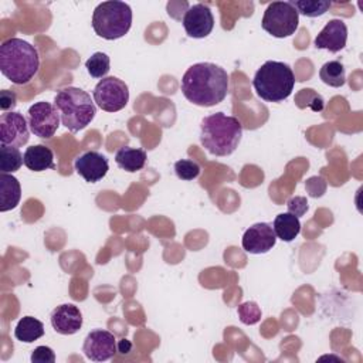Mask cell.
<instances>
[{
	"label": "cell",
	"instance_id": "1",
	"mask_svg": "<svg viewBox=\"0 0 363 363\" xmlns=\"http://www.w3.org/2000/svg\"><path fill=\"white\" fill-rule=\"evenodd\" d=\"M180 89L184 98L197 106H214L228 92V74L213 62H197L182 77Z\"/></svg>",
	"mask_w": 363,
	"mask_h": 363
},
{
	"label": "cell",
	"instance_id": "2",
	"mask_svg": "<svg viewBox=\"0 0 363 363\" xmlns=\"http://www.w3.org/2000/svg\"><path fill=\"white\" fill-rule=\"evenodd\" d=\"M242 136V125L235 116L216 112L203 118L200 123V142L214 156H228Z\"/></svg>",
	"mask_w": 363,
	"mask_h": 363
},
{
	"label": "cell",
	"instance_id": "3",
	"mask_svg": "<svg viewBox=\"0 0 363 363\" xmlns=\"http://www.w3.org/2000/svg\"><path fill=\"white\" fill-rule=\"evenodd\" d=\"M40 68V55L34 45L21 38H9L0 45L1 74L16 85L33 79Z\"/></svg>",
	"mask_w": 363,
	"mask_h": 363
},
{
	"label": "cell",
	"instance_id": "4",
	"mask_svg": "<svg viewBox=\"0 0 363 363\" xmlns=\"http://www.w3.org/2000/svg\"><path fill=\"white\" fill-rule=\"evenodd\" d=\"M54 105L60 112L61 123L72 133L86 128L96 113V106L91 95L77 86H67L58 91Z\"/></svg>",
	"mask_w": 363,
	"mask_h": 363
},
{
	"label": "cell",
	"instance_id": "5",
	"mask_svg": "<svg viewBox=\"0 0 363 363\" xmlns=\"http://www.w3.org/2000/svg\"><path fill=\"white\" fill-rule=\"evenodd\" d=\"M252 86L261 99L267 102H281L292 94L295 75L288 64L267 61L257 69Z\"/></svg>",
	"mask_w": 363,
	"mask_h": 363
},
{
	"label": "cell",
	"instance_id": "6",
	"mask_svg": "<svg viewBox=\"0 0 363 363\" xmlns=\"http://www.w3.org/2000/svg\"><path fill=\"white\" fill-rule=\"evenodd\" d=\"M132 26V9L129 4L111 0L99 3L92 14V28L98 37L118 40L128 34Z\"/></svg>",
	"mask_w": 363,
	"mask_h": 363
},
{
	"label": "cell",
	"instance_id": "7",
	"mask_svg": "<svg viewBox=\"0 0 363 363\" xmlns=\"http://www.w3.org/2000/svg\"><path fill=\"white\" fill-rule=\"evenodd\" d=\"M299 24V14L289 1H272L264 11L261 26L277 38L292 35Z\"/></svg>",
	"mask_w": 363,
	"mask_h": 363
},
{
	"label": "cell",
	"instance_id": "8",
	"mask_svg": "<svg viewBox=\"0 0 363 363\" xmlns=\"http://www.w3.org/2000/svg\"><path fill=\"white\" fill-rule=\"evenodd\" d=\"M129 101L128 85L116 77L102 78L94 88V102L105 112H118Z\"/></svg>",
	"mask_w": 363,
	"mask_h": 363
},
{
	"label": "cell",
	"instance_id": "9",
	"mask_svg": "<svg viewBox=\"0 0 363 363\" xmlns=\"http://www.w3.org/2000/svg\"><path fill=\"white\" fill-rule=\"evenodd\" d=\"M27 121L31 133H34V136L48 139L57 132L61 123V116L55 105L47 101H40L28 108Z\"/></svg>",
	"mask_w": 363,
	"mask_h": 363
},
{
	"label": "cell",
	"instance_id": "10",
	"mask_svg": "<svg viewBox=\"0 0 363 363\" xmlns=\"http://www.w3.org/2000/svg\"><path fill=\"white\" fill-rule=\"evenodd\" d=\"M30 139L28 121L20 112L9 111L0 116V145L20 147Z\"/></svg>",
	"mask_w": 363,
	"mask_h": 363
},
{
	"label": "cell",
	"instance_id": "11",
	"mask_svg": "<svg viewBox=\"0 0 363 363\" xmlns=\"http://www.w3.org/2000/svg\"><path fill=\"white\" fill-rule=\"evenodd\" d=\"M82 352L92 362H106L118 352L116 339L108 330L95 329L86 335Z\"/></svg>",
	"mask_w": 363,
	"mask_h": 363
},
{
	"label": "cell",
	"instance_id": "12",
	"mask_svg": "<svg viewBox=\"0 0 363 363\" xmlns=\"http://www.w3.org/2000/svg\"><path fill=\"white\" fill-rule=\"evenodd\" d=\"M182 23L189 37L204 38L214 28V16L208 6L203 3H197L187 9Z\"/></svg>",
	"mask_w": 363,
	"mask_h": 363
},
{
	"label": "cell",
	"instance_id": "13",
	"mask_svg": "<svg viewBox=\"0 0 363 363\" xmlns=\"http://www.w3.org/2000/svg\"><path fill=\"white\" fill-rule=\"evenodd\" d=\"M277 242L274 228L268 223H255L245 230L241 245L250 254H265Z\"/></svg>",
	"mask_w": 363,
	"mask_h": 363
},
{
	"label": "cell",
	"instance_id": "14",
	"mask_svg": "<svg viewBox=\"0 0 363 363\" xmlns=\"http://www.w3.org/2000/svg\"><path fill=\"white\" fill-rule=\"evenodd\" d=\"M75 172L88 183H96L105 177L109 170L108 159L95 150H88L74 162Z\"/></svg>",
	"mask_w": 363,
	"mask_h": 363
},
{
	"label": "cell",
	"instance_id": "15",
	"mask_svg": "<svg viewBox=\"0 0 363 363\" xmlns=\"http://www.w3.org/2000/svg\"><path fill=\"white\" fill-rule=\"evenodd\" d=\"M346 41H347V27L345 21L339 18H332L319 31L313 43L316 48L328 50L330 52H337L345 48Z\"/></svg>",
	"mask_w": 363,
	"mask_h": 363
},
{
	"label": "cell",
	"instance_id": "16",
	"mask_svg": "<svg viewBox=\"0 0 363 363\" xmlns=\"http://www.w3.org/2000/svg\"><path fill=\"white\" fill-rule=\"evenodd\" d=\"M50 320L57 333L74 335L82 326V313L74 303H62L51 312Z\"/></svg>",
	"mask_w": 363,
	"mask_h": 363
},
{
	"label": "cell",
	"instance_id": "17",
	"mask_svg": "<svg viewBox=\"0 0 363 363\" xmlns=\"http://www.w3.org/2000/svg\"><path fill=\"white\" fill-rule=\"evenodd\" d=\"M24 166L33 172H44L47 169H54V153L45 145H34L26 149Z\"/></svg>",
	"mask_w": 363,
	"mask_h": 363
},
{
	"label": "cell",
	"instance_id": "18",
	"mask_svg": "<svg viewBox=\"0 0 363 363\" xmlns=\"http://www.w3.org/2000/svg\"><path fill=\"white\" fill-rule=\"evenodd\" d=\"M21 199L20 182L9 173H0V211H9L17 207Z\"/></svg>",
	"mask_w": 363,
	"mask_h": 363
},
{
	"label": "cell",
	"instance_id": "19",
	"mask_svg": "<svg viewBox=\"0 0 363 363\" xmlns=\"http://www.w3.org/2000/svg\"><path fill=\"white\" fill-rule=\"evenodd\" d=\"M146 159H147V156L143 149L129 147V146L121 147L115 155L116 164L129 173L142 170L145 167Z\"/></svg>",
	"mask_w": 363,
	"mask_h": 363
},
{
	"label": "cell",
	"instance_id": "20",
	"mask_svg": "<svg viewBox=\"0 0 363 363\" xmlns=\"http://www.w3.org/2000/svg\"><path fill=\"white\" fill-rule=\"evenodd\" d=\"M272 228L277 238L285 242H291L301 233V221H299V217L291 213H281L275 217L272 223Z\"/></svg>",
	"mask_w": 363,
	"mask_h": 363
},
{
	"label": "cell",
	"instance_id": "21",
	"mask_svg": "<svg viewBox=\"0 0 363 363\" xmlns=\"http://www.w3.org/2000/svg\"><path fill=\"white\" fill-rule=\"evenodd\" d=\"M44 335V325L34 316H24L18 320L14 336L17 340L24 343H33Z\"/></svg>",
	"mask_w": 363,
	"mask_h": 363
},
{
	"label": "cell",
	"instance_id": "22",
	"mask_svg": "<svg viewBox=\"0 0 363 363\" xmlns=\"http://www.w3.org/2000/svg\"><path fill=\"white\" fill-rule=\"evenodd\" d=\"M319 78L322 79L323 84H326L329 86H333V88L343 86L346 82L343 64L337 60L325 62L319 69Z\"/></svg>",
	"mask_w": 363,
	"mask_h": 363
},
{
	"label": "cell",
	"instance_id": "23",
	"mask_svg": "<svg viewBox=\"0 0 363 363\" xmlns=\"http://www.w3.org/2000/svg\"><path fill=\"white\" fill-rule=\"evenodd\" d=\"M24 163L23 155L18 147L0 145V172L13 173L17 172Z\"/></svg>",
	"mask_w": 363,
	"mask_h": 363
},
{
	"label": "cell",
	"instance_id": "24",
	"mask_svg": "<svg viewBox=\"0 0 363 363\" xmlns=\"http://www.w3.org/2000/svg\"><path fill=\"white\" fill-rule=\"evenodd\" d=\"M292 7L305 17H319L323 16L330 9V1L328 0H291Z\"/></svg>",
	"mask_w": 363,
	"mask_h": 363
},
{
	"label": "cell",
	"instance_id": "25",
	"mask_svg": "<svg viewBox=\"0 0 363 363\" xmlns=\"http://www.w3.org/2000/svg\"><path fill=\"white\" fill-rule=\"evenodd\" d=\"M85 68L92 78H105L111 69V60L105 52H94L86 61Z\"/></svg>",
	"mask_w": 363,
	"mask_h": 363
},
{
	"label": "cell",
	"instance_id": "26",
	"mask_svg": "<svg viewBox=\"0 0 363 363\" xmlns=\"http://www.w3.org/2000/svg\"><path fill=\"white\" fill-rule=\"evenodd\" d=\"M174 172L180 180H193L200 174V166L194 160L182 159L174 163Z\"/></svg>",
	"mask_w": 363,
	"mask_h": 363
},
{
	"label": "cell",
	"instance_id": "27",
	"mask_svg": "<svg viewBox=\"0 0 363 363\" xmlns=\"http://www.w3.org/2000/svg\"><path fill=\"white\" fill-rule=\"evenodd\" d=\"M240 320L245 325H254L261 319V309L255 302H244L237 309Z\"/></svg>",
	"mask_w": 363,
	"mask_h": 363
},
{
	"label": "cell",
	"instance_id": "28",
	"mask_svg": "<svg viewBox=\"0 0 363 363\" xmlns=\"http://www.w3.org/2000/svg\"><path fill=\"white\" fill-rule=\"evenodd\" d=\"M31 362L33 363H54L55 353L48 346H37L31 353Z\"/></svg>",
	"mask_w": 363,
	"mask_h": 363
},
{
	"label": "cell",
	"instance_id": "29",
	"mask_svg": "<svg viewBox=\"0 0 363 363\" xmlns=\"http://www.w3.org/2000/svg\"><path fill=\"white\" fill-rule=\"evenodd\" d=\"M288 213L301 217L308 211V201L305 197H292L288 203Z\"/></svg>",
	"mask_w": 363,
	"mask_h": 363
},
{
	"label": "cell",
	"instance_id": "30",
	"mask_svg": "<svg viewBox=\"0 0 363 363\" xmlns=\"http://www.w3.org/2000/svg\"><path fill=\"white\" fill-rule=\"evenodd\" d=\"M16 105H17V96L14 91H9V89L0 91V109L3 112H9L10 109L16 108Z\"/></svg>",
	"mask_w": 363,
	"mask_h": 363
},
{
	"label": "cell",
	"instance_id": "31",
	"mask_svg": "<svg viewBox=\"0 0 363 363\" xmlns=\"http://www.w3.org/2000/svg\"><path fill=\"white\" fill-rule=\"evenodd\" d=\"M116 349H118V352H119V353L126 354V353H129V352H130V349H132V343H130L128 339H121L119 342H116Z\"/></svg>",
	"mask_w": 363,
	"mask_h": 363
}]
</instances>
